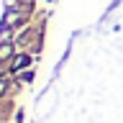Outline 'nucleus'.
Instances as JSON below:
<instances>
[{"instance_id":"obj_2","label":"nucleus","mask_w":123,"mask_h":123,"mask_svg":"<svg viewBox=\"0 0 123 123\" xmlns=\"http://www.w3.org/2000/svg\"><path fill=\"white\" fill-rule=\"evenodd\" d=\"M3 92H5V82H3V80H0V95H3Z\"/></svg>"},{"instance_id":"obj_1","label":"nucleus","mask_w":123,"mask_h":123,"mask_svg":"<svg viewBox=\"0 0 123 123\" xmlns=\"http://www.w3.org/2000/svg\"><path fill=\"white\" fill-rule=\"evenodd\" d=\"M28 64H31V56H28V54H18V56L13 59V72H18V69H26Z\"/></svg>"}]
</instances>
